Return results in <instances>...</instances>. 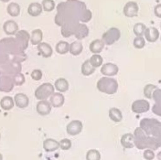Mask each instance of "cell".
I'll return each mask as SVG.
<instances>
[{"label":"cell","instance_id":"obj_1","mask_svg":"<svg viewBox=\"0 0 161 160\" xmlns=\"http://www.w3.org/2000/svg\"><path fill=\"white\" fill-rule=\"evenodd\" d=\"M57 9L55 23L59 26L64 24L76 23L78 20L85 23L92 19V12L86 8L84 3L78 0H67L59 3Z\"/></svg>","mask_w":161,"mask_h":160},{"label":"cell","instance_id":"obj_2","mask_svg":"<svg viewBox=\"0 0 161 160\" xmlns=\"http://www.w3.org/2000/svg\"><path fill=\"white\" fill-rule=\"evenodd\" d=\"M97 89L102 92H105L108 94H113L116 92V91L118 89V84L113 79H110L108 77H103L98 81Z\"/></svg>","mask_w":161,"mask_h":160},{"label":"cell","instance_id":"obj_3","mask_svg":"<svg viewBox=\"0 0 161 160\" xmlns=\"http://www.w3.org/2000/svg\"><path fill=\"white\" fill-rule=\"evenodd\" d=\"M55 92V87L51 83H43L35 91V97L38 100H46Z\"/></svg>","mask_w":161,"mask_h":160},{"label":"cell","instance_id":"obj_4","mask_svg":"<svg viewBox=\"0 0 161 160\" xmlns=\"http://www.w3.org/2000/svg\"><path fill=\"white\" fill-rule=\"evenodd\" d=\"M13 87H14L13 76L0 75V91L10 92L13 90Z\"/></svg>","mask_w":161,"mask_h":160},{"label":"cell","instance_id":"obj_5","mask_svg":"<svg viewBox=\"0 0 161 160\" xmlns=\"http://www.w3.org/2000/svg\"><path fill=\"white\" fill-rule=\"evenodd\" d=\"M83 129V124L80 121H72L66 127V131L71 136H76L81 133Z\"/></svg>","mask_w":161,"mask_h":160},{"label":"cell","instance_id":"obj_6","mask_svg":"<svg viewBox=\"0 0 161 160\" xmlns=\"http://www.w3.org/2000/svg\"><path fill=\"white\" fill-rule=\"evenodd\" d=\"M51 109H52V106L50 102H48L47 100H41L40 102H38L36 106V110L38 114H40L41 116L48 115L51 112Z\"/></svg>","mask_w":161,"mask_h":160},{"label":"cell","instance_id":"obj_7","mask_svg":"<svg viewBox=\"0 0 161 160\" xmlns=\"http://www.w3.org/2000/svg\"><path fill=\"white\" fill-rule=\"evenodd\" d=\"M3 30L4 32L8 35V36H13L15 35L18 31H19V26L17 25V23H15L12 20H8L7 22L4 23L3 25Z\"/></svg>","mask_w":161,"mask_h":160},{"label":"cell","instance_id":"obj_8","mask_svg":"<svg viewBox=\"0 0 161 160\" xmlns=\"http://www.w3.org/2000/svg\"><path fill=\"white\" fill-rule=\"evenodd\" d=\"M13 99H14V104L17 108H25L28 107L29 99H28L27 95H25V93H17V94H15Z\"/></svg>","mask_w":161,"mask_h":160},{"label":"cell","instance_id":"obj_9","mask_svg":"<svg viewBox=\"0 0 161 160\" xmlns=\"http://www.w3.org/2000/svg\"><path fill=\"white\" fill-rule=\"evenodd\" d=\"M64 96L61 92H54L50 96V104L53 108H60L64 104Z\"/></svg>","mask_w":161,"mask_h":160},{"label":"cell","instance_id":"obj_10","mask_svg":"<svg viewBox=\"0 0 161 160\" xmlns=\"http://www.w3.org/2000/svg\"><path fill=\"white\" fill-rule=\"evenodd\" d=\"M149 107H150V105L148 102H146L144 100H139V101H136L132 105V110L137 113H142V112L148 111Z\"/></svg>","mask_w":161,"mask_h":160},{"label":"cell","instance_id":"obj_11","mask_svg":"<svg viewBox=\"0 0 161 160\" xmlns=\"http://www.w3.org/2000/svg\"><path fill=\"white\" fill-rule=\"evenodd\" d=\"M15 38L21 42V44L26 49L28 46V41L30 40V35L27 31L25 30H19L16 34H15Z\"/></svg>","mask_w":161,"mask_h":160},{"label":"cell","instance_id":"obj_12","mask_svg":"<svg viewBox=\"0 0 161 160\" xmlns=\"http://www.w3.org/2000/svg\"><path fill=\"white\" fill-rule=\"evenodd\" d=\"M38 50H39L40 54L45 58H50L53 54V49H52L51 45L46 42H41L40 44H38Z\"/></svg>","mask_w":161,"mask_h":160},{"label":"cell","instance_id":"obj_13","mask_svg":"<svg viewBox=\"0 0 161 160\" xmlns=\"http://www.w3.org/2000/svg\"><path fill=\"white\" fill-rule=\"evenodd\" d=\"M42 4L38 3V2H34V3H31L28 8H27V12L29 15L33 16V17H36V16H39L42 14Z\"/></svg>","mask_w":161,"mask_h":160},{"label":"cell","instance_id":"obj_14","mask_svg":"<svg viewBox=\"0 0 161 160\" xmlns=\"http://www.w3.org/2000/svg\"><path fill=\"white\" fill-rule=\"evenodd\" d=\"M42 146L46 152H54L59 148V142L52 139H47L43 141Z\"/></svg>","mask_w":161,"mask_h":160},{"label":"cell","instance_id":"obj_15","mask_svg":"<svg viewBox=\"0 0 161 160\" xmlns=\"http://www.w3.org/2000/svg\"><path fill=\"white\" fill-rule=\"evenodd\" d=\"M101 73L107 76H112L115 75L118 73V67L114 64L111 63H108L105 64L102 68H101Z\"/></svg>","mask_w":161,"mask_h":160},{"label":"cell","instance_id":"obj_16","mask_svg":"<svg viewBox=\"0 0 161 160\" xmlns=\"http://www.w3.org/2000/svg\"><path fill=\"white\" fill-rule=\"evenodd\" d=\"M89 34V28L86 25L83 24H78L75 32V36L76 39L78 40H83L84 38H86Z\"/></svg>","mask_w":161,"mask_h":160},{"label":"cell","instance_id":"obj_17","mask_svg":"<svg viewBox=\"0 0 161 160\" xmlns=\"http://www.w3.org/2000/svg\"><path fill=\"white\" fill-rule=\"evenodd\" d=\"M54 87L58 92L62 93L69 90V83L65 78H58L55 81Z\"/></svg>","mask_w":161,"mask_h":160},{"label":"cell","instance_id":"obj_18","mask_svg":"<svg viewBox=\"0 0 161 160\" xmlns=\"http://www.w3.org/2000/svg\"><path fill=\"white\" fill-rule=\"evenodd\" d=\"M30 43L32 45H38L42 41V31L41 29H34L31 32L30 36Z\"/></svg>","mask_w":161,"mask_h":160},{"label":"cell","instance_id":"obj_19","mask_svg":"<svg viewBox=\"0 0 161 160\" xmlns=\"http://www.w3.org/2000/svg\"><path fill=\"white\" fill-rule=\"evenodd\" d=\"M14 99L10 96H4L0 101V107L4 110H10L14 107Z\"/></svg>","mask_w":161,"mask_h":160},{"label":"cell","instance_id":"obj_20","mask_svg":"<svg viewBox=\"0 0 161 160\" xmlns=\"http://www.w3.org/2000/svg\"><path fill=\"white\" fill-rule=\"evenodd\" d=\"M20 11H21V8H20V6L15 3V2H11L8 5V8H7V12L12 16V17H17L19 16L20 14Z\"/></svg>","mask_w":161,"mask_h":160},{"label":"cell","instance_id":"obj_21","mask_svg":"<svg viewBox=\"0 0 161 160\" xmlns=\"http://www.w3.org/2000/svg\"><path fill=\"white\" fill-rule=\"evenodd\" d=\"M104 48V42L101 40H94L90 45V50L93 54H99Z\"/></svg>","mask_w":161,"mask_h":160},{"label":"cell","instance_id":"obj_22","mask_svg":"<svg viewBox=\"0 0 161 160\" xmlns=\"http://www.w3.org/2000/svg\"><path fill=\"white\" fill-rule=\"evenodd\" d=\"M83 50V45L81 44V42L79 41H74L70 44L69 47V52L73 55V56H78L81 54Z\"/></svg>","mask_w":161,"mask_h":160},{"label":"cell","instance_id":"obj_23","mask_svg":"<svg viewBox=\"0 0 161 160\" xmlns=\"http://www.w3.org/2000/svg\"><path fill=\"white\" fill-rule=\"evenodd\" d=\"M94 71H95V68L90 63V60H86L81 66V73L86 76L91 75L92 74L94 73Z\"/></svg>","mask_w":161,"mask_h":160},{"label":"cell","instance_id":"obj_24","mask_svg":"<svg viewBox=\"0 0 161 160\" xmlns=\"http://www.w3.org/2000/svg\"><path fill=\"white\" fill-rule=\"evenodd\" d=\"M69 47H70V44L67 41H60L56 45V51L60 55H64L69 52Z\"/></svg>","mask_w":161,"mask_h":160},{"label":"cell","instance_id":"obj_25","mask_svg":"<svg viewBox=\"0 0 161 160\" xmlns=\"http://www.w3.org/2000/svg\"><path fill=\"white\" fill-rule=\"evenodd\" d=\"M133 142H134V136H132L131 134H126V135L123 136L122 144L125 148H132L134 145Z\"/></svg>","mask_w":161,"mask_h":160},{"label":"cell","instance_id":"obj_26","mask_svg":"<svg viewBox=\"0 0 161 160\" xmlns=\"http://www.w3.org/2000/svg\"><path fill=\"white\" fill-rule=\"evenodd\" d=\"M109 117L113 122L119 123L122 121V113L118 108H111L109 110Z\"/></svg>","mask_w":161,"mask_h":160},{"label":"cell","instance_id":"obj_27","mask_svg":"<svg viewBox=\"0 0 161 160\" xmlns=\"http://www.w3.org/2000/svg\"><path fill=\"white\" fill-rule=\"evenodd\" d=\"M42 9L46 12L52 11L56 8V4L54 0H42Z\"/></svg>","mask_w":161,"mask_h":160},{"label":"cell","instance_id":"obj_28","mask_svg":"<svg viewBox=\"0 0 161 160\" xmlns=\"http://www.w3.org/2000/svg\"><path fill=\"white\" fill-rule=\"evenodd\" d=\"M89 60H90V63H91L94 68L101 66V64H102V62H103V58H102V57H101L99 54H93V56H92V57L91 58V59H89Z\"/></svg>","mask_w":161,"mask_h":160},{"label":"cell","instance_id":"obj_29","mask_svg":"<svg viewBox=\"0 0 161 160\" xmlns=\"http://www.w3.org/2000/svg\"><path fill=\"white\" fill-rule=\"evenodd\" d=\"M86 159L87 160H100L101 159V155L97 150H90L88 151L86 155Z\"/></svg>","mask_w":161,"mask_h":160},{"label":"cell","instance_id":"obj_30","mask_svg":"<svg viewBox=\"0 0 161 160\" xmlns=\"http://www.w3.org/2000/svg\"><path fill=\"white\" fill-rule=\"evenodd\" d=\"M13 82L15 86H22L25 82V77L23 74L18 73L13 75Z\"/></svg>","mask_w":161,"mask_h":160},{"label":"cell","instance_id":"obj_31","mask_svg":"<svg viewBox=\"0 0 161 160\" xmlns=\"http://www.w3.org/2000/svg\"><path fill=\"white\" fill-rule=\"evenodd\" d=\"M72 147V141L68 139H63L59 141V148L63 151H67Z\"/></svg>","mask_w":161,"mask_h":160},{"label":"cell","instance_id":"obj_32","mask_svg":"<svg viewBox=\"0 0 161 160\" xmlns=\"http://www.w3.org/2000/svg\"><path fill=\"white\" fill-rule=\"evenodd\" d=\"M31 78L35 81H39L42 78V72L39 69H35L31 73Z\"/></svg>","mask_w":161,"mask_h":160},{"label":"cell","instance_id":"obj_33","mask_svg":"<svg viewBox=\"0 0 161 160\" xmlns=\"http://www.w3.org/2000/svg\"><path fill=\"white\" fill-rule=\"evenodd\" d=\"M143 157H144V158H145V159L152 160L154 157H155V155H154V153H153V151H152V150H147V151H145V152H144Z\"/></svg>","mask_w":161,"mask_h":160},{"label":"cell","instance_id":"obj_34","mask_svg":"<svg viewBox=\"0 0 161 160\" xmlns=\"http://www.w3.org/2000/svg\"><path fill=\"white\" fill-rule=\"evenodd\" d=\"M158 160H161V152L158 154Z\"/></svg>","mask_w":161,"mask_h":160},{"label":"cell","instance_id":"obj_35","mask_svg":"<svg viewBox=\"0 0 161 160\" xmlns=\"http://www.w3.org/2000/svg\"><path fill=\"white\" fill-rule=\"evenodd\" d=\"M2 2H5V3H7V2H8V1H10V0H1Z\"/></svg>","mask_w":161,"mask_h":160},{"label":"cell","instance_id":"obj_36","mask_svg":"<svg viewBox=\"0 0 161 160\" xmlns=\"http://www.w3.org/2000/svg\"><path fill=\"white\" fill-rule=\"evenodd\" d=\"M0 160H3V156L1 155V153H0Z\"/></svg>","mask_w":161,"mask_h":160},{"label":"cell","instance_id":"obj_37","mask_svg":"<svg viewBox=\"0 0 161 160\" xmlns=\"http://www.w3.org/2000/svg\"><path fill=\"white\" fill-rule=\"evenodd\" d=\"M0 139H1V135H0Z\"/></svg>","mask_w":161,"mask_h":160},{"label":"cell","instance_id":"obj_38","mask_svg":"<svg viewBox=\"0 0 161 160\" xmlns=\"http://www.w3.org/2000/svg\"><path fill=\"white\" fill-rule=\"evenodd\" d=\"M160 128H161V124H160Z\"/></svg>","mask_w":161,"mask_h":160}]
</instances>
